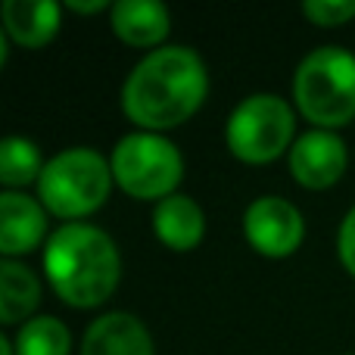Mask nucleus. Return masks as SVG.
<instances>
[{
	"label": "nucleus",
	"mask_w": 355,
	"mask_h": 355,
	"mask_svg": "<svg viewBox=\"0 0 355 355\" xmlns=\"http://www.w3.org/2000/svg\"><path fill=\"white\" fill-rule=\"evenodd\" d=\"M349 166V150L337 131H302L290 147V175L306 190H324L343 178Z\"/></svg>",
	"instance_id": "8"
},
{
	"label": "nucleus",
	"mask_w": 355,
	"mask_h": 355,
	"mask_svg": "<svg viewBox=\"0 0 355 355\" xmlns=\"http://www.w3.org/2000/svg\"><path fill=\"white\" fill-rule=\"evenodd\" d=\"M110 25L128 47H166L172 31V12L159 0H119L110 6Z\"/></svg>",
	"instance_id": "10"
},
{
	"label": "nucleus",
	"mask_w": 355,
	"mask_h": 355,
	"mask_svg": "<svg viewBox=\"0 0 355 355\" xmlns=\"http://www.w3.org/2000/svg\"><path fill=\"white\" fill-rule=\"evenodd\" d=\"M37 302H41L37 275L16 259H3L0 262V324L31 321Z\"/></svg>",
	"instance_id": "14"
},
{
	"label": "nucleus",
	"mask_w": 355,
	"mask_h": 355,
	"mask_svg": "<svg viewBox=\"0 0 355 355\" xmlns=\"http://www.w3.org/2000/svg\"><path fill=\"white\" fill-rule=\"evenodd\" d=\"M209 94L206 62L184 44H166L150 50L128 72L122 85V112L137 131L162 135L184 125Z\"/></svg>",
	"instance_id": "1"
},
{
	"label": "nucleus",
	"mask_w": 355,
	"mask_h": 355,
	"mask_svg": "<svg viewBox=\"0 0 355 355\" xmlns=\"http://www.w3.org/2000/svg\"><path fill=\"white\" fill-rule=\"evenodd\" d=\"M44 166L37 144H31L28 137H3L0 141V184L6 190L28 187L31 181L37 184Z\"/></svg>",
	"instance_id": "15"
},
{
	"label": "nucleus",
	"mask_w": 355,
	"mask_h": 355,
	"mask_svg": "<svg viewBox=\"0 0 355 355\" xmlns=\"http://www.w3.org/2000/svg\"><path fill=\"white\" fill-rule=\"evenodd\" d=\"M243 234L265 259H287L302 246L306 218L284 196H259L243 212Z\"/></svg>",
	"instance_id": "7"
},
{
	"label": "nucleus",
	"mask_w": 355,
	"mask_h": 355,
	"mask_svg": "<svg viewBox=\"0 0 355 355\" xmlns=\"http://www.w3.org/2000/svg\"><path fill=\"white\" fill-rule=\"evenodd\" d=\"M66 6L72 12H85V16H91V12H103L110 3H106V0H69Z\"/></svg>",
	"instance_id": "19"
},
{
	"label": "nucleus",
	"mask_w": 355,
	"mask_h": 355,
	"mask_svg": "<svg viewBox=\"0 0 355 355\" xmlns=\"http://www.w3.org/2000/svg\"><path fill=\"white\" fill-rule=\"evenodd\" d=\"M0 355H16V346L10 337H0Z\"/></svg>",
	"instance_id": "20"
},
{
	"label": "nucleus",
	"mask_w": 355,
	"mask_h": 355,
	"mask_svg": "<svg viewBox=\"0 0 355 355\" xmlns=\"http://www.w3.org/2000/svg\"><path fill=\"white\" fill-rule=\"evenodd\" d=\"M302 16L321 28H340L355 19V0H306Z\"/></svg>",
	"instance_id": "17"
},
{
	"label": "nucleus",
	"mask_w": 355,
	"mask_h": 355,
	"mask_svg": "<svg viewBox=\"0 0 355 355\" xmlns=\"http://www.w3.org/2000/svg\"><path fill=\"white\" fill-rule=\"evenodd\" d=\"M12 346H16V355H69L72 334L53 315H37L16 331Z\"/></svg>",
	"instance_id": "16"
},
{
	"label": "nucleus",
	"mask_w": 355,
	"mask_h": 355,
	"mask_svg": "<svg viewBox=\"0 0 355 355\" xmlns=\"http://www.w3.org/2000/svg\"><path fill=\"white\" fill-rule=\"evenodd\" d=\"M0 19H3V35L10 41L37 50L56 37L62 25V6L56 0H3Z\"/></svg>",
	"instance_id": "12"
},
{
	"label": "nucleus",
	"mask_w": 355,
	"mask_h": 355,
	"mask_svg": "<svg viewBox=\"0 0 355 355\" xmlns=\"http://www.w3.org/2000/svg\"><path fill=\"white\" fill-rule=\"evenodd\" d=\"M112 181L135 200H166L178 193L184 178V156L166 135L131 131L112 147Z\"/></svg>",
	"instance_id": "5"
},
{
	"label": "nucleus",
	"mask_w": 355,
	"mask_h": 355,
	"mask_svg": "<svg viewBox=\"0 0 355 355\" xmlns=\"http://www.w3.org/2000/svg\"><path fill=\"white\" fill-rule=\"evenodd\" d=\"M44 275L53 293L72 309H97L119 287L122 256L103 227L72 221L44 243Z\"/></svg>",
	"instance_id": "2"
},
{
	"label": "nucleus",
	"mask_w": 355,
	"mask_h": 355,
	"mask_svg": "<svg viewBox=\"0 0 355 355\" xmlns=\"http://www.w3.org/2000/svg\"><path fill=\"white\" fill-rule=\"evenodd\" d=\"M153 231L159 243H166L175 252H190L200 246L206 234V212L200 202L187 193H172L156 202L153 209Z\"/></svg>",
	"instance_id": "13"
},
{
	"label": "nucleus",
	"mask_w": 355,
	"mask_h": 355,
	"mask_svg": "<svg viewBox=\"0 0 355 355\" xmlns=\"http://www.w3.org/2000/svg\"><path fill=\"white\" fill-rule=\"evenodd\" d=\"M47 243V209L22 190L0 193V252L16 259Z\"/></svg>",
	"instance_id": "9"
},
{
	"label": "nucleus",
	"mask_w": 355,
	"mask_h": 355,
	"mask_svg": "<svg viewBox=\"0 0 355 355\" xmlns=\"http://www.w3.org/2000/svg\"><path fill=\"white\" fill-rule=\"evenodd\" d=\"M112 166L94 147L60 150L37 178V200L62 221H81L97 212L112 190Z\"/></svg>",
	"instance_id": "4"
},
{
	"label": "nucleus",
	"mask_w": 355,
	"mask_h": 355,
	"mask_svg": "<svg viewBox=\"0 0 355 355\" xmlns=\"http://www.w3.org/2000/svg\"><path fill=\"white\" fill-rule=\"evenodd\" d=\"M337 256L343 262V268L355 277V206L343 215V225L337 234Z\"/></svg>",
	"instance_id": "18"
},
{
	"label": "nucleus",
	"mask_w": 355,
	"mask_h": 355,
	"mask_svg": "<svg viewBox=\"0 0 355 355\" xmlns=\"http://www.w3.org/2000/svg\"><path fill=\"white\" fill-rule=\"evenodd\" d=\"M81 355H156V349L141 318L128 312H106L85 331Z\"/></svg>",
	"instance_id": "11"
},
{
	"label": "nucleus",
	"mask_w": 355,
	"mask_h": 355,
	"mask_svg": "<svg viewBox=\"0 0 355 355\" xmlns=\"http://www.w3.org/2000/svg\"><path fill=\"white\" fill-rule=\"evenodd\" d=\"M227 150L240 162L268 166L296 144V112L277 94H252L234 106L225 125Z\"/></svg>",
	"instance_id": "6"
},
{
	"label": "nucleus",
	"mask_w": 355,
	"mask_h": 355,
	"mask_svg": "<svg viewBox=\"0 0 355 355\" xmlns=\"http://www.w3.org/2000/svg\"><path fill=\"white\" fill-rule=\"evenodd\" d=\"M293 103L315 128L337 131L355 119V53L315 47L293 72Z\"/></svg>",
	"instance_id": "3"
},
{
	"label": "nucleus",
	"mask_w": 355,
	"mask_h": 355,
	"mask_svg": "<svg viewBox=\"0 0 355 355\" xmlns=\"http://www.w3.org/2000/svg\"><path fill=\"white\" fill-rule=\"evenodd\" d=\"M352 355H355V352H352Z\"/></svg>",
	"instance_id": "21"
}]
</instances>
